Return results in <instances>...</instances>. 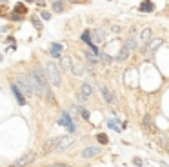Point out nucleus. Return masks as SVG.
<instances>
[{"label": "nucleus", "mask_w": 169, "mask_h": 167, "mask_svg": "<svg viewBox=\"0 0 169 167\" xmlns=\"http://www.w3.org/2000/svg\"><path fill=\"white\" fill-rule=\"evenodd\" d=\"M71 2H78V0H71Z\"/></svg>", "instance_id": "obj_36"}, {"label": "nucleus", "mask_w": 169, "mask_h": 167, "mask_svg": "<svg viewBox=\"0 0 169 167\" xmlns=\"http://www.w3.org/2000/svg\"><path fill=\"white\" fill-rule=\"evenodd\" d=\"M80 115H82V118H84V120H89V113H87L84 107H80Z\"/></svg>", "instance_id": "obj_29"}, {"label": "nucleus", "mask_w": 169, "mask_h": 167, "mask_svg": "<svg viewBox=\"0 0 169 167\" xmlns=\"http://www.w3.org/2000/svg\"><path fill=\"white\" fill-rule=\"evenodd\" d=\"M91 40H93V42H102V40H104V29H95Z\"/></svg>", "instance_id": "obj_12"}, {"label": "nucleus", "mask_w": 169, "mask_h": 167, "mask_svg": "<svg viewBox=\"0 0 169 167\" xmlns=\"http://www.w3.org/2000/svg\"><path fill=\"white\" fill-rule=\"evenodd\" d=\"M9 18H11V20H20L22 17H20V15H17V13L13 11V13H9Z\"/></svg>", "instance_id": "obj_30"}, {"label": "nucleus", "mask_w": 169, "mask_h": 167, "mask_svg": "<svg viewBox=\"0 0 169 167\" xmlns=\"http://www.w3.org/2000/svg\"><path fill=\"white\" fill-rule=\"evenodd\" d=\"M49 151H55V138H51L44 144V153H49Z\"/></svg>", "instance_id": "obj_15"}, {"label": "nucleus", "mask_w": 169, "mask_h": 167, "mask_svg": "<svg viewBox=\"0 0 169 167\" xmlns=\"http://www.w3.org/2000/svg\"><path fill=\"white\" fill-rule=\"evenodd\" d=\"M11 89H13V95L17 96V100H18V104H20V105H24V104H26V98L22 96V91H20V87H18V85L15 84V85H11Z\"/></svg>", "instance_id": "obj_7"}, {"label": "nucleus", "mask_w": 169, "mask_h": 167, "mask_svg": "<svg viewBox=\"0 0 169 167\" xmlns=\"http://www.w3.org/2000/svg\"><path fill=\"white\" fill-rule=\"evenodd\" d=\"M37 4H38V6H44L46 2H44V0H37Z\"/></svg>", "instance_id": "obj_35"}, {"label": "nucleus", "mask_w": 169, "mask_h": 167, "mask_svg": "<svg viewBox=\"0 0 169 167\" xmlns=\"http://www.w3.org/2000/svg\"><path fill=\"white\" fill-rule=\"evenodd\" d=\"M133 162H135V165H142V160H140V158H135Z\"/></svg>", "instance_id": "obj_33"}, {"label": "nucleus", "mask_w": 169, "mask_h": 167, "mask_svg": "<svg viewBox=\"0 0 169 167\" xmlns=\"http://www.w3.org/2000/svg\"><path fill=\"white\" fill-rule=\"evenodd\" d=\"M91 95H93L91 85H89V84H84V85H82V96H91Z\"/></svg>", "instance_id": "obj_19"}, {"label": "nucleus", "mask_w": 169, "mask_h": 167, "mask_svg": "<svg viewBox=\"0 0 169 167\" xmlns=\"http://www.w3.org/2000/svg\"><path fill=\"white\" fill-rule=\"evenodd\" d=\"M89 47H91V51H93L95 55H96V53H98V47H96V45H95V44H91V45H89Z\"/></svg>", "instance_id": "obj_32"}, {"label": "nucleus", "mask_w": 169, "mask_h": 167, "mask_svg": "<svg viewBox=\"0 0 169 167\" xmlns=\"http://www.w3.org/2000/svg\"><path fill=\"white\" fill-rule=\"evenodd\" d=\"M17 85L20 87V91H22L26 96H31V95H33V85H31V80H29L27 76H24V75L18 76V84H17Z\"/></svg>", "instance_id": "obj_2"}, {"label": "nucleus", "mask_w": 169, "mask_h": 167, "mask_svg": "<svg viewBox=\"0 0 169 167\" xmlns=\"http://www.w3.org/2000/svg\"><path fill=\"white\" fill-rule=\"evenodd\" d=\"M35 160H37V154L35 153H26L24 156H20L18 160L15 162L13 167H26V165H29V164H33Z\"/></svg>", "instance_id": "obj_4"}, {"label": "nucleus", "mask_w": 169, "mask_h": 167, "mask_svg": "<svg viewBox=\"0 0 169 167\" xmlns=\"http://www.w3.org/2000/svg\"><path fill=\"white\" fill-rule=\"evenodd\" d=\"M31 22H33V25L37 27L38 31H42V22L38 20V17H33V18H31Z\"/></svg>", "instance_id": "obj_26"}, {"label": "nucleus", "mask_w": 169, "mask_h": 167, "mask_svg": "<svg viewBox=\"0 0 169 167\" xmlns=\"http://www.w3.org/2000/svg\"><path fill=\"white\" fill-rule=\"evenodd\" d=\"M124 47H127V49H129V51H133V49H135V47H136V40H135V38H133V37H129V38H127V40H126V44H124Z\"/></svg>", "instance_id": "obj_20"}, {"label": "nucleus", "mask_w": 169, "mask_h": 167, "mask_svg": "<svg viewBox=\"0 0 169 167\" xmlns=\"http://www.w3.org/2000/svg\"><path fill=\"white\" fill-rule=\"evenodd\" d=\"M62 47H64L62 44H51V55H53V56H58L60 51H62Z\"/></svg>", "instance_id": "obj_16"}, {"label": "nucleus", "mask_w": 169, "mask_h": 167, "mask_svg": "<svg viewBox=\"0 0 169 167\" xmlns=\"http://www.w3.org/2000/svg\"><path fill=\"white\" fill-rule=\"evenodd\" d=\"M129 53H131V51H129L127 47H122V49L118 51V55H116V58H115V60H116V62H124V60H127Z\"/></svg>", "instance_id": "obj_8"}, {"label": "nucleus", "mask_w": 169, "mask_h": 167, "mask_svg": "<svg viewBox=\"0 0 169 167\" xmlns=\"http://www.w3.org/2000/svg\"><path fill=\"white\" fill-rule=\"evenodd\" d=\"M15 13H17V15H20V17H22V15H26V13H27V7H26V6H24V4H18V6H17V7H15Z\"/></svg>", "instance_id": "obj_21"}, {"label": "nucleus", "mask_w": 169, "mask_h": 167, "mask_svg": "<svg viewBox=\"0 0 169 167\" xmlns=\"http://www.w3.org/2000/svg\"><path fill=\"white\" fill-rule=\"evenodd\" d=\"M96 140H98L100 144H107V142H109V138H107V134H104V133H100V134H96Z\"/></svg>", "instance_id": "obj_24"}, {"label": "nucleus", "mask_w": 169, "mask_h": 167, "mask_svg": "<svg viewBox=\"0 0 169 167\" xmlns=\"http://www.w3.org/2000/svg\"><path fill=\"white\" fill-rule=\"evenodd\" d=\"M100 151H102V147H86V149L82 151V156H84V158H91V156L100 154Z\"/></svg>", "instance_id": "obj_6"}, {"label": "nucleus", "mask_w": 169, "mask_h": 167, "mask_svg": "<svg viewBox=\"0 0 169 167\" xmlns=\"http://www.w3.org/2000/svg\"><path fill=\"white\" fill-rule=\"evenodd\" d=\"M53 9H55L56 13H62L64 11V4L60 0H56V2H53Z\"/></svg>", "instance_id": "obj_22"}, {"label": "nucleus", "mask_w": 169, "mask_h": 167, "mask_svg": "<svg viewBox=\"0 0 169 167\" xmlns=\"http://www.w3.org/2000/svg\"><path fill=\"white\" fill-rule=\"evenodd\" d=\"M149 40H151V29L146 27V29H142V33H140V42H142V44H147Z\"/></svg>", "instance_id": "obj_11"}, {"label": "nucleus", "mask_w": 169, "mask_h": 167, "mask_svg": "<svg viewBox=\"0 0 169 167\" xmlns=\"http://www.w3.org/2000/svg\"><path fill=\"white\" fill-rule=\"evenodd\" d=\"M73 73H75L76 76H82V75H84V65L78 64V62H75L73 64Z\"/></svg>", "instance_id": "obj_14"}, {"label": "nucleus", "mask_w": 169, "mask_h": 167, "mask_svg": "<svg viewBox=\"0 0 169 167\" xmlns=\"http://www.w3.org/2000/svg\"><path fill=\"white\" fill-rule=\"evenodd\" d=\"M58 124L64 125V127H67V131H69V133H75V124H73V118H71L67 113H62V116H60Z\"/></svg>", "instance_id": "obj_5"}, {"label": "nucleus", "mask_w": 169, "mask_h": 167, "mask_svg": "<svg viewBox=\"0 0 169 167\" xmlns=\"http://www.w3.org/2000/svg\"><path fill=\"white\" fill-rule=\"evenodd\" d=\"M144 125H146L147 129H151V131H156V127H155V124H153V118H151L149 115L144 116Z\"/></svg>", "instance_id": "obj_13"}, {"label": "nucleus", "mask_w": 169, "mask_h": 167, "mask_svg": "<svg viewBox=\"0 0 169 167\" xmlns=\"http://www.w3.org/2000/svg\"><path fill=\"white\" fill-rule=\"evenodd\" d=\"M100 58H102V62H106V64H111L113 60H115V58H111V56H109V55H106V53H104V55H100Z\"/></svg>", "instance_id": "obj_28"}, {"label": "nucleus", "mask_w": 169, "mask_h": 167, "mask_svg": "<svg viewBox=\"0 0 169 167\" xmlns=\"http://www.w3.org/2000/svg\"><path fill=\"white\" fill-rule=\"evenodd\" d=\"M60 64H62V67H64V69H69V67H73V62H71V56H62V60H60Z\"/></svg>", "instance_id": "obj_17"}, {"label": "nucleus", "mask_w": 169, "mask_h": 167, "mask_svg": "<svg viewBox=\"0 0 169 167\" xmlns=\"http://www.w3.org/2000/svg\"><path fill=\"white\" fill-rule=\"evenodd\" d=\"M116 122H118V118H111V120L107 122V125H109V127H113L115 131H118V133H120V127L116 125Z\"/></svg>", "instance_id": "obj_25"}, {"label": "nucleus", "mask_w": 169, "mask_h": 167, "mask_svg": "<svg viewBox=\"0 0 169 167\" xmlns=\"http://www.w3.org/2000/svg\"><path fill=\"white\" fill-rule=\"evenodd\" d=\"M73 144V136H58L55 138V151H66Z\"/></svg>", "instance_id": "obj_3"}, {"label": "nucleus", "mask_w": 169, "mask_h": 167, "mask_svg": "<svg viewBox=\"0 0 169 167\" xmlns=\"http://www.w3.org/2000/svg\"><path fill=\"white\" fill-rule=\"evenodd\" d=\"M46 76L49 78V82L53 84V85H60L62 84V78H60V71H58V67H56L55 64H47L46 65Z\"/></svg>", "instance_id": "obj_1"}, {"label": "nucleus", "mask_w": 169, "mask_h": 167, "mask_svg": "<svg viewBox=\"0 0 169 167\" xmlns=\"http://www.w3.org/2000/svg\"><path fill=\"white\" fill-rule=\"evenodd\" d=\"M26 2H31V0H26Z\"/></svg>", "instance_id": "obj_37"}, {"label": "nucleus", "mask_w": 169, "mask_h": 167, "mask_svg": "<svg viewBox=\"0 0 169 167\" xmlns=\"http://www.w3.org/2000/svg\"><path fill=\"white\" fill-rule=\"evenodd\" d=\"M42 18H44V20H49V18H51V15H49L47 11H44V13H42Z\"/></svg>", "instance_id": "obj_31"}, {"label": "nucleus", "mask_w": 169, "mask_h": 167, "mask_svg": "<svg viewBox=\"0 0 169 167\" xmlns=\"http://www.w3.org/2000/svg\"><path fill=\"white\" fill-rule=\"evenodd\" d=\"M82 40L87 42V45H91V44H93V40H91V37H89V33H87V31H84V33H82Z\"/></svg>", "instance_id": "obj_27"}, {"label": "nucleus", "mask_w": 169, "mask_h": 167, "mask_svg": "<svg viewBox=\"0 0 169 167\" xmlns=\"http://www.w3.org/2000/svg\"><path fill=\"white\" fill-rule=\"evenodd\" d=\"M160 45H162V40H160V38H155V40H151V42H149V51H156Z\"/></svg>", "instance_id": "obj_18"}, {"label": "nucleus", "mask_w": 169, "mask_h": 167, "mask_svg": "<svg viewBox=\"0 0 169 167\" xmlns=\"http://www.w3.org/2000/svg\"><path fill=\"white\" fill-rule=\"evenodd\" d=\"M100 93H102V96H104V100H106L107 104H115V98L111 96V93H109V89H107V87H104V85H102V87H100Z\"/></svg>", "instance_id": "obj_9"}, {"label": "nucleus", "mask_w": 169, "mask_h": 167, "mask_svg": "<svg viewBox=\"0 0 169 167\" xmlns=\"http://www.w3.org/2000/svg\"><path fill=\"white\" fill-rule=\"evenodd\" d=\"M49 167H71V165H66V164H55V165H49Z\"/></svg>", "instance_id": "obj_34"}, {"label": "nucleus", "mask_w": 169, "mask_h": 167, "mask_svg": "<svg viewBox=\"0 0 169 167\" xmlns=\"http://www.w3.org/2000/svg\"><path fill=\"white\" fill-rule=\"evenodd\" d=\"M155 9V4L151 2V0H144L142 4H140V11H144V13H151Z\"/></svg>", "instance_id": "obj_10"}, {"label": "nucleus", "mask_w": 169, "mask_h": 167, "mask_svg": "<svg viewBox=\"0 0 169 167\" xmlns=\"http://www.w3.org/2000/svg\"><path fill=\"white\" fill-rule=\"evenodd\" d=\"M86 58H87V64H89V65H95V64L98 62V60H96V56L91 55V53H86Z\"/></svg>", "instance_id": "obj_23"}]
</instances>
